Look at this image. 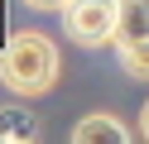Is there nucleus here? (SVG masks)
Listing matches in <instances>:
<instances>
[{"instance_id": "obj_6", "label": "nucleus", "mask_w": 149, "mask_h": 144, "mask_svg": "<svg viewBox=\"0 0 149 144\" xmlns=\"http://www.w3.org/2000/svg\"><path fill=\"white\" fill-rule=\"evenodd\" d=\"M19 5H29V10H58L63 0H19Z\"/></svg>"}, {"instance_id": "obj_2", "label": "nucleus", "mask_w": 149, "mask_h": 144, "mask_svg": "<svg viewBox=\"0 0 149 144\" xmlns=\"http://www.w3.org/2000/svg\"><path fill=\"white\" fill-rule=\"evenodd\" d=\"M111 43H116L120 67L139 82H149V0H116Z\"/></svg>"}, {"instance_id": "obj_1", "label": "nucleus", "mask_w": 149, "mask_h": 144, "mask_svg": "<svg viewBox=\"0 0 149 144\" xmlns=\"http://www.w3.org/2000/svg\"><path fill=\"white\" fill-rule=\"evenodd\" d=\"M63 53L48 34H34V29H19L10 34V43L0 48V82L10 86L15 96H43L58 82Z\"/></svg>"}, {"instance_id": "obj_4", "label": "nucleus", "mask_w": 149, "mask_h": 144, "mask_svg": "<svg viewBox=\"0 0 149 144\" xmlns=\"http://www.w3.org/2000/svg\"><path fill=\"white\" fill-rule=\"evenodd\" d=\"M72 139H77V144H125V139H130V130L116 120V115L91 111V115H82V120L72 125Z\"/></svg>"}, {"instance_id": "obj_5", "label": "nucleus", "mask_w": 149, "mask_h": 144, "mask_svg": "<svg viewBox=\"0 0 149 144\" xmlns=\"http://www.w3.org/2000/svg\"><path fill=\"white\" fill-rule=\"evenodd\" d=\"M5 139H19V144L39 139V120H34L24 106H5V111H0V144Z\"/></svg>"}, {"instance_id": "obj_7", "label": "nucleus", "mask_w": 149, "mask_h": 144, "mask_svg": "<svg viewBox=\"0 0 149 144\" xmlns=\"http://www.w3.org/2000/svg\"><path fill=\"white\" fill-rule=\"evenodd\" d=\"M139 134L149 139V101H144V111H139Z\"/></svg>"}, {"instance_id": "obj_3", "label": "nucleus", "mask_w": 149, "mask_h": 144, "mask_svg": "<svg viewBox=\"0 0 149 144\" xmlns=\"http://www.w3.org/2000/svg\"><path fill=\"white\" fill-rule=\"evenodd\" d=\"M63 34L82 48L111 43V24H116V0H63Z\"/></svg>"}]
</instances>
